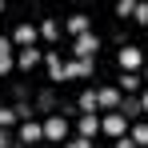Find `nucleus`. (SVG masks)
<instances>
[{
	"mask_svg": "<svg viewBox=\"0 0 148 148\" xmlns=\"http://www.w3.org/2000/svg\"><path fill=\"white\" fill-rule=\"evenodd\" d=\"M72 52L80 56V60H92L100 52V40H96V32H84V36H76V44H72Z\"/></svg>",
	"mask_w": 148,
	"mask_h": 148,
	"instance_id": "f257e3e1",
	"label": "nucleus"
},
{
	"mask_svg": "<svg viewBox=\"0 0 148 148\" xmlns=\"http://www.w3.org/2000/svg\"><path fill=\"white\" fill-rule=\"evenodd\" d=\"M64 136H68V116H48V120H44V140L56 144V140H64Z\"/></svg>",
	"mask_w": 148,
	"mask_h": 148,
	"instance_id": "f03ea898",
	"label": "nucleus"
},
{
	"mask_svg": "<svg viewBox=\"0 0 148 148\" xmlns=\"http://www.w3.org/2000/svg\"><path fill=\"white\" fill-rule=\"evenodd\" d=\"M92 76V60H68L64 64V80H88Z\"/></svg>",
	"mask_w": 148,
	"mask_h": 148,
	"instance_id": "7ed1b4c3",
	"label": "nucleus"
},
{
	"mask_svg": "<svg viewBox=\"0 0 148 148\" xmlns=\"http://www.w3.org/2000/svg\"><path fill=\"white\" fill-rule=\"evenodd\" d=\"M100 132H108V136H124V132H128V116H120V112L104 116V120H100Z\"/></svg>",
	"mask_w": 148,
	"mask_h": 148,
	"instance_id": "20e7f679",
	"label": "nucleus"
},
{
	"mask_svg": "<svg viewBox=\"0 0 148 148\" xmlns=\"http://www.w3.org/2000/svg\"><path fill=\"white\" fill-rule=\"evenodd\" d=\"M16 68V56H12V40L8 36H0V76H8Z\"/></svg>",
	"mask_w": 148,
	"mask_h": 148,
	"instance_id": "39448f33",
	"label": "nucleus"
},
{
	"mask_svg": "<svg viewBox=\"0 0 148 148\" xmlns=\"http://www.w3.org/2000/svg\"><path fill=\"white\" fill-rule=\"evenodd\" d=\"M116 56H120V68H124V72H136V68H140V48L124 44V48L116 52Z\"/></svg>",
	"mask_w": 148,
	"mask_h": 148,
	"instance_id": "423d86ee",
	"label": "nucleus"
},
{
	"mask_svg": "<svg viewBox=\"0 0 148 148\" xmlns=\"http://www.w3.org/2000/svg\"><path fill=\"white\" fill-rule=\"evenodd\" d=\"M44 64H48L52 84H60V80H64V60H60V52H44Z\"/></svg>",
	"mask_w": 148,
	"mask_h": 148,
	"instance_id": "0eeeda50",
	"label": "nucleus"
},
{
	"mask_svg": "<svg viewBox=\"0 0 148 148\" xmlns=\"http://www.w3.org/2000/svg\"><path fill=\"white\" fill-rule=\"evenodd\" d=\"M36 140H44V124L28 120L24 128H20V144H36Z\"/></svg>",
	"mask_w": 148,
	"mask_h": 148,
	"instance_id": "6e6552de",
	"label": "nucleus"
},
{
	"mask_svg": "<svg viewBox=\"0 0 148 148\" xmlns=\"http://www.w3.org/2000/svg\"><path fill=\"white\" fill-rule=\"evenodd\" d=\"M40 60H44V52H36V48H20V52H16V64H20V68H28V72H32Z\"/></svg>",
	"mask_w": 148,
	"mask_h": 148,
	"instance_id": "1a4fd4ad",
	"label": "nucleus"
},
{
	"mask_svg": "<svg viewBox=\"0 0 148 148\" xmlns=\"http://www.w3.org/2000/svg\"><path fill=\"white\" fill-rule=\"evenodd\" d=\"M64 28H68V32H72V36H84V32H88V28H92V20H88V16H84V12H76V16H68V20H64Z\"/></svg>",
	"mask_w": 148,
	"mask_h": 148,
	"instance_id": "9d476101",
	"label": "nucleus"
},
{
	"mask_svg": "<svg viewBox=\"0 0 148 148\" xmlns=\"http://www.w3.org/2000/svg\"><path fill=\"white\" fill-rule=\"evenodd\" d=\"M116 104H120L116 88H96V108H116Z\"/></svg>",
	"mask_w": 148,
	"mask_h": 148,
	"instance_id": "9b49d317",
	"label": "nucleus"
},
{
	"mask_svg": "<svg viewBox=\"0 0 148 148\" xmlns=\"http://www.w3.org/2000/svg\"><path fill=\"white\" fill-rule=\"evenodd\" d=\"M32 40H36V28L32 24H20L16 36H12V44H20V48H32Z\"/></svg>",
	"mask_w": 148,
	"mask_h": 148,
	"instance_id": "f8f14e48",
	"label": "nucleus"
},
{
	"mask_svg": "<svg viewBox=\"0 0 148 148\" xmlns=\"http://www.w3.org/2000/svg\"><path fill=\"white\" fill-rule=\"evenodd\" d=\"M96 132H100V120H96V116H80V136H84V140H92Z\"/></svg>",
	"mask_w": 148,
	"mask_h": 148,
	"instance_id": "ddd939ff",
	"label": "nucleus"
},
{
	"mask_svg": "<svg viewBox=\"0 0 148 148\" xmlns=\"http://www.w3.org/2000/svg\"><path fill=\"white\" fill-rule=\"evenodd\" d=\"M80 112H84V116H92V112H96V88H88V92L80 96Z\"/></svg>",
	"mask_w": 148,
	"mask_h": 148,
	"instance_id": "4468645a",
	"label": "nucleus"
},
{
	"mask_svg": "<svg viewBox=\"0 0 148 148\" xmlns=\"http://www.w3.org/2000/svg\"><path fill=\"white\" fill-rule=\"evenodd\" d=\"M136 88H140V76H136V72H124V76H120V88H116V92H136Z\"/></svg>",
	"mask_w": 148,
	"mask_h": 148,
	"instance_id": "2eb2a0df",
	"label": "nucleus"
},
{
	"mask_svg": "<svg viewBox=\"0 0 148 148\" xmlns=\"http://www.w3.org/2000/svg\"><path fill=\"white\" fill-rule=\"evenodd\" d=\"M140 112H144V100H140V96H128V104H124L120 116H140Z\"/></svg>",
	"mask_w": 148,
	"mask_h": 148,
	"instance_id": "dca6fc26",
	"label": "nucleus"
},
{
	"mask_svg": "<svg viewBox=\"0 0 148 148\" xmlns=\"http://www.w3.org/2000/svg\"><path fill=\"white\" fill-rule=\"evenodd\" d=\"M36 32H40L44 40H56V36H60V24H56V20H44V24L36 28Z\"/></svg>",
	"mask_w": 148,
	"mask_h": 148,
	"instance_id": "f3484780",
	"label": "nucleus"
},
{
	"mask_svg": "<svg viewBox=\"0 0 148 148\" xmlns=\"http://www.w3.org/2000/svg\"><path fill=\"white\" fill-rule=\"evenodd\" d=\"M128 140H132V144H136V148H140V144H148V128H144V124H136Z\"/></svg>",
	"mask_w": 148,
	"mask_h": 148,
	"instance_id": "a211bd4d",
	"label": "nucleus"
},
{
	"mask_svg": "<svg viewBox=\"0 0 148 148\" xmlns=\"http://www.w3.org/2000/svg\"><path fill=\"white\" fill-rule=\"evenodd\" d=\"M132 8H136V0H120V4H116V16L128 20V16H132Z\"/></svg>",
	"mask_w": 148,
	"mask_h": 148,
	"instance_id": "6ab92c4d",
	"label": "nucleus"
},
{
	"mask_svg": "<svg viewBox=\"0 0 148 148\" xmlns=\"http://www.w3.org/2000/svg\"><path fill=\"white\" fill-rule=\"evenodd\" d=\"M132 20H136V24H148V8H144V4L132 8Z\"/></svg>",
	"mask_w": 148,
	"mask_h": 148,
	"instance_id": "aec40b11",
	"label": "nucleus"
},
{
	"mask_svg": "<svg viewBox=\"0 0 148 148\" xmlns=\"http://www.w3.org/2000/svg\"><path fill=\"white\" fill-rule=\"evenodd\" d=\"M8 124H16V112L12 108H0V128H8Z\"/></svg>",
	"mask_w": 148,
	"mask_h": 148,
	"instance_id": "412c9836",
	"label": "nucleus"
},
{
	"mask_svg": "<svg viewBox=\"0 0 148 148\" xmlns=\"http://www.w3.org/2000/svg\"><path fill=\"white\" fill-rule=\"evenodd\" d=\"M64 148H92V140H84V136H76V140H68Z\"/></svg>",
	"mask_w": 148,
	"mask_h": 148,
	"instance_id": "4be33fe9",
	"label": "nucleus"
},
{
	"mask_svg": "<svg viewBox=\"0 0 148 148\" xmlns=\"http://www.w3.org/2000/svg\"><path fill=\"white\" fill-rule=\"evenodd\" d=\"M0 148H12V136H8L4 128H0Z\"/></svg>",
	"mask_w": 148,
	"mask_h": 148,
	"instance_id": "5701e85b",
	"label": "nucleus"
},
{
	"mask_svg": "<svg viewBox=\"0 0 148 148\" xmlns=\"http://www.w3.org/2000/svg\"><path fill=\"white\" fill-rule=\"evenodd\" d=\"M116 148H136V144H132L128 136H116Z\"/></svg>",
	"mask_w": 148,
	"mask_h": 148,
	"instance_id": "b1692460",
	"label": "nucleus"
},
{
	"mask_svg": "<svg viewBox=\"0 0 148 148\" xmlns=\"http://www.w3.org/2000/svg\"><path fill=\"white\" fill-rule=\"evenodd\" d=\"M0 12H4V0H0Z\"/></svg>",
	"mask_w": 148,
	"mask_h": 148,
	"instance_id": "393cba45",
	"label": "nucleus"
}]
</instances>
